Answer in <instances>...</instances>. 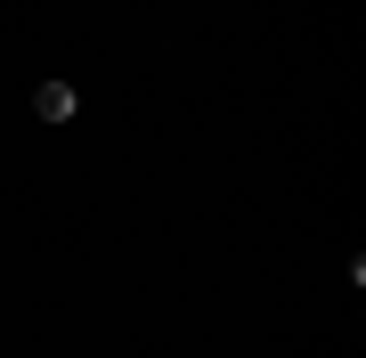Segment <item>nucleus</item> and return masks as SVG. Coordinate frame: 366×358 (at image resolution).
I'll return each instance as SVG.
<instances>
[{
	"label": "nucleus",
	"mask_w": 366,
	"mask_h": 358,
	"mask_svg": "<svg viewBox=\"0 0 366 358\" xmlns=\"http://www.w3.org/2000/svg\"><path fill=\"white\" fill-rule=\"evenodd\" d=\"M74 106H81V98H74V81H41V90H33V114L49 122V131H57V122H74Z\"/></svg>",
	"instance_id": "nucleus-1"
}]
</instances>
